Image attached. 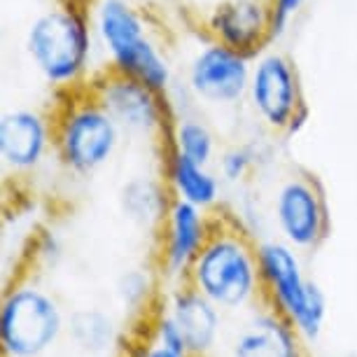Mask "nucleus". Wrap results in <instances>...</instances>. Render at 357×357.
<instances>
[{
	"mask_svg": "<svg viewBox=\"0 0 357 357\" xmlns=\"http://www.w3.org/2000/svg\"><path fill=\"white\" fill-rule=\"evenodd\" d=\"M271 3V17H273V40L280 38L287 31L289 22L299 15L306 0H268Z\"/></svg>",
	"mask_w": 357,
	"mask_h": 357,
	"instance_id": "obj_22",
	"label": "nucleus"
},
{
	"mask_svg": "<svg viewBox=\"0 0 357 357\" xmlns=\"http://www.w3.org/2000/svg\"><path fill=\"white\" fill-rule=\"evenodd\" d=\"M213 220L208 211L187 201L173 199L159 227V271L171 282H185L192 261L208 241Z\"/></svg>",
	"mask_w": 357,
	"mask_h": 357,
	"instance_id": "obj_12",
	"label": "nucleus"
},
{
	"mask_svg": "<svg viewBox=\"0 0 357 357\" xmlns=\"http://www.w3.org/2000/svg\"><path fill=\"white\" fill-rule=\"evenodd\" d=\"M84 3H89V5H93V3H96V0H84Z\"/></svg>",
	"mask_w": 357,
	"mask_h": 357,
	"instance_id": "obj_24",
	"label": "nucleus"
},
{
	"mask_svg": "<svg viewBox=\"0 0 357 357\" xmlns=\"http://www.w3.org/2000/svg\"><path fill=\"white\" fill-rule=\"evenodd\" d=\"M185 282L225 313L250 311L264 301L257 243L241 225L213 220L208 241L192 261Z\"/></svg>",
	"mask_w": 357,
	"mask_h": 357,
	"instance_id": "obj_1",
	"label": "nucleus"
},
{
	"mask_svg": "<svg viewBox=\"0 0 357 357\" xmlns=\"http://www.w3.org/2000/svg\"><path fill=\"white\" fill-rule=\"evenodd\" d=\"M91 8L93 33L107 56V68L166 96L173 68L147 29L143 12L131 0H96Z\"/></svg>",
	"mask_w": 357,
	"mask_h": 357,
	"instance_id": "obj_3",
	"label": "nucleus"
},
{
	"mask_svg": "<svg viewBox=\"0 0 357 357\" xmlns=\"http://www.w3.org/2000/svg\"><path fill=\"white\" fill-rule=\"evenodd\" d=\"M248 103L266 129L292 136L306 124V107L294 63L278 50H264L252 59Z\"/></svg>",
	"mask_w": 357,
	"mask_h": 357,
	"instance_id": "obj_7",
	"label": "nucleus"
},
{
	"mask_svg": "<svg viewBox=\"0 0 357 357\" xmlns=\"http://www.w3.org/2000/svg\"><path fill=\"white\" fill-rule=\"evenodd\" d=\"M164 183L168 185L173 199L187 201V204L199 206L204 211H211L220 204L222 178L218 171H213V166L197 164L175 150H168Z\"/></svg>",
	"mask_w": 357,
	"mask_h": 357,
	"instance_id": "obj_16",
	"label": "nucleus"
},
{
	"mask_svg": "<svg viewBox=\"0 0 357 357\" xmlns=\"http://www.w3.org/2000/svg\"><path fill=\"white\" fill-rule=\"evenodd\" d=\"M54 152V122L36 107H8L0 117V159L12 178L38 173Z\"/></svg>",
	"mask_w": 357,
	"mask_h": 357,
	"instance_id": "obj_11",
	"label": "nucleus"
},
{
	"mask_svg": "<svg viewBox=\"0 0 357 357\" xmlns=\"http://www.w3.org/2000/svg\"><path fill=\"white\" fill-rule=\"evenodd\" d=\"M159 306L178 325L190 357H208L220 346L225 311H220L211 299L197 292L190 282L173 285L161 296Z\"/></svg>",
	"mask_w": 357,
	"mask_h": 357,
	"instance_id": "obj_14",
	"label": "nucleus"
},
{
	"mask_svg": "<svg viewBox=\"0 0 357 357\" xmlns=\"http://www.w3.org/2000/svg\"><path fill=\"white\" fill-rule=\"evenodd\" d=\"M66 339L86 357L110 355L122 341V327L117 318L103 306H79L68 313Z\"/></svg>",
	"mask_w": 357,
	"mask_h": 357,
	"instance_id": "obj_17",
	"label": "nucleus"
},
{
	"mask_svg": "<svg viewBox=\"0 0 357 357\" xmlns=\"http://www.w3.org/2000/svg\"><path fill=\"white\" fill-rule=\"evenodd\" d=\"M171 150L185 154L197 164L213 166L218 157V138L197 114H180L171 129Z\"/></svg>",
	"mask_w": 357,
	"mask_h": 357,
	"instance_id": "obj_19",
	"label": "nucleus"
},
{
	"mask_svg": "<svg viewBox=\"0 0 357 357\" xmlns=\"http://www.w3.org/2000/svg\"><path fill=\"white\" fill-rule=\"evenodd\" d=\"M168 194L171 192H168L166 183L161 185L145 175H136L119 190V208H122L124 218L136 227L159 229L173 201V197L168 199Z\"/></svg>",
	"mask_w": 357,
	"mask_h": 357,
	"instance_id": "obj_18",
	"label": "nucleus"
},
{
	"mask_svg": "<svg viewBox=\"0 0 357 357\" xmlns=\"http://www.w3.org/2000/svg\"><path fill=\"white\" fill-rule=\"evenodd\" d=\"M100 105L114 117L124 133L154 138L164 133L168 100L147 84L126 77L112 68L100 70L86 84Z\"/></svg>",
	"mask_w": 357,
	"mask_h": 357,
	"instance_id": "obj_10",
	"label": "nucleus"
},
{
	"mask_svg": "<svg viewBox=\"0 0 357 357\" xmlns=\"http://www.w3.org/2000/svg\"><path fill=\"white\" fill-rule=\"evenodd\" d=\"M154 292H157V280L147 268L133 266L119 275L114 282V299L122 311L133 318V315H145L152 308Z\"/></svg>",
	"mask_w": 357,
	"mask_h": 357,
	"instance_id": "obj_20",
	"label": "nucleus"
},
{
	"mask_svg": "<svg viewBox=\"0 0 357 357\" xmlns=\"http://www.w3.org/2000/svg\"><path fill=\"white\" fill-rule=\"evenodd\" d=\"M257 255L264 304L285 315L306 343H315L325 332L329 304L325 289L306 275L301 252L280 238H261Z\"/></svg>",
	"mask_w": 357,
	"mask_h": 357,
	"instance_id": "obj_4",
	"label": "nucleus"
},
{
	"mask_svg": "<svg viewBox=\"0 0 357 357\" xmlns=\"http://www.w3.org/2000/svg\"><path fill=\"white\" fill-rule=\"evenodd\" d=\"M257 166V152L250 145L227 147L218 159V175L227 185H241Z\"/></svg>",
	"mask_w": 357,
	"mask_h": 357,
	"instance_id": "obj_21",
	"label": "nucleus"
},
{
	"mask_svg": "<svg viewBox=\"0 0 357 357\" xmlns=\"http://www.w3.org/2000/svg\"><path fill=\"white\" fill-rule=\"evenodd\" d=\"M213 40L255 59L273 43V17L268 0H220L206 19Z\"/></svg>",
	"mask_w": 357,
	"mask_h": 357,
	"instance_id": "obj_13",
	"label": "nucleus"
},
{
	"mask_svg": "<svg viewBox=\"0 0 357 357\" xmlns=\"http://www.w3.org/2000/svg\"><path fill=\"white\" fill-rule=\"evenodd\" d=\"M52 122L54 154L59 164L77 178H89L110 164L124 136L122 126L86 86L68 91Z\"/></svg>",
	"mask_w": 357,
	"mask_h": 357,
	"instance_id": "obj_5",
	"label": "nucleus"
},
{
	"mask_svg": "<svg viewBox=\"0 0 357 357\" xmlns=\"http://www.w3.org/2000/svg\"><path fill=\"white\" fill-rule=\"evenodd\" d=\"M68 311L50 287L36 278L8 285L0 301L3 357H45L66 339Z\"/></svg>",
	"mask_w": 357,
	"mask_h": 357,
	"instance_id": "obj_6",
	"label": "nucleus"
},
{
	"mask_svg": "<svg viewBox=\"0 0 357 357\" xmlns=\"http://www.w3.org/2000/svg\"><path fill=\"white\" fill-rule=\"evenodd\" d=\"M93 22L89 3L66 0L40 12L26 31V52L47 84L77 89L89 75L93 54Z\"/></svg>",
	"mask_w": 357,
	"mask_h": 357,
	"instance_id": "obj_2",
	"label": "nucleus"
},
{
	"mask_svg": "<svg viewBox=\"0 0 357 357\" xmlns=\"http://www.w3.org/2000/svg\"><path fill=\"white\" fill-rule=\"evenodd\" d=\"M133 357H190V355H187V353H178V350H171V348H164V346H159V343H154V341L147 339V341H143L136 348Z\"/></svg>",
	"mask_w": 357,
	"mask_h": 357,
	"instance_id": "obj_23",
	"label": "nucleus"
},
{
	"mask_svg": "<svg viewBox=\"0 0 357 357\" xmlns=\"http://www.w3.org/2000/svg\"><path fill=\"white\" fill-rule=\"evenodd\" d=\"M304 343L285 315L261 301L234 332L229 353L231 357H306Z\"/></svg>",
	"mask_w": 357,
	"mask_h": 357,
	"instance_id": "obj_15",
	"label": "nucleus"
},
{
	"mask_svg": "<svg viewBox=\"0 0 357 357\" xmlns=\"http://www.w3.org/2000/svg\"><path fill=\"white\" fill-rule=\"evenodd\" d=\"M252 59L211 40L187 63V91L194 100L213 107H234L248 98Z\"/></svg>",
	"mask_w": 357,
	"mask_h": 357,
	"instance_id": "obj_9",
	"label": "nucleus"
},
{
	"mask_svg": "<svg viewBox=\"0 0 357 357\" xmlns=\"http://www.w3.org/2000/svg\"><path fill=\"white\" fill-rule=\"evenodd\" d=\"M271 220L278 238L299 252H313L327 238L329 218L320 185L311 175L292 173L273 190Z\"/></svg>",
	"mask_w": 357,
	"mask_h": 357,
	"instance_id": "obj_8",
	"label": "nucleus"
}]
</instances>
